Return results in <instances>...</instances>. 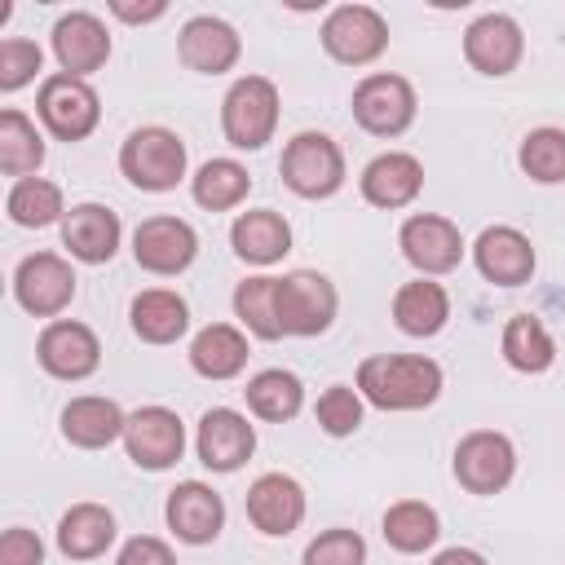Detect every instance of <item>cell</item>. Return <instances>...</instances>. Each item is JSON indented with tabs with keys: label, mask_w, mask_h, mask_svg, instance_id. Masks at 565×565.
Segmentation results:
<instances>
[{
	"label": "cell",
	"mask_w": 565,
	"mask_h": 565,
	"mask_svg": "<svg viewBox=\"0 0 565 565\" xmlns=\"http://www.w3.org/2000/svg\"><path fill=\"white\" fill-rule=\"evenodd\" d=\"M247 190H252V177H247V168L234 163V159H207V163L194 172V181H190L194 203L207 207V212L238 207V203L247 199Z\"/></svg>",
	"instance_id": "30"
},
{
	"label": "cell",
	"mask_w": 565,
	"mask_h": 565,
	"mask_svg": "<svg viewBox=\"0 0 565 565\" xmlns=\"http://www.w3.org/2000/svg\"><path fill=\"white\" fill-rule=\"evenodd\" d=\"M503 358H508V366H516V371H525V375H539V371L552 366L556 344H552L547 327H543L534 313H516V318L503 327Z\"/></svg>",
	"instance_id": "32"
},
{
	"label": "cell",
	"mask_w": 565,
	"mask_h": 565,
	"mask_svg": "<svg viewBox=\"0 0 565 565\" xmlns=\"http://www.w3.org/2000/svg\"><path fill=\"white\" fill-rule=\"evenodd\" d=\"M278 172L300 199H327L344 185V154L327 132H296L282 146Z\"/></svg>",
	"instance_id": "4"
},
{
	"label": "cell",
	"mask_w": 565,
	"mask_h": 565,
	"mask_svg": "<svg viewBox=\"0 0 565 565\" xmlns=\"http://www.w3.org/2000/svg\"><path fill=\"white\" fill-rule=\"evenodd\" d=\"M190 327V309L177 291L168 287H150L132 300V331L146 340V344H172L181 340Z\"/></svg>",
	"instance_id": "29"
},
{
	"label": "cell",
	"mask_w": 565,
	"mask_h": 565,
	"mask_svg": "<svg viewBox=\"0 0 565 565\" xmlns=\"http://www.w3.org/2000/svg\"><path fill=\"white\" fill-rule=\"evenodd\" d=\"M397 243H402V256H406L424 278L450 274V269L463 260V234H459V225L446 221V216H437V212H415V216H406Z\"/></svg>",
	"instance_id": "12"
},
{
	"label": "cell",
	"mask_w": 565,
	"mask_h": 565,
	"mask_svg": "<svg viewBox=\"0 0 565 565\" xmlns=\"http://www.w3.org/2000/svg\"><path fill=\"white\" fill-rule=\"evenodd\" d=\"M230 243L247 265H274L291 252V225L269 207L238 212V221L230 230Z\"/></svg>",
	"instance_id": "25"
},
{
	"label": "cell",
	"mask_w": 565,
	"mask_h": 565,
	"mask_svg": "<svg viewBox=\"0 0 565 565\" xmlns=\"http://www.w3.org/2000/svg\"><path fill=\"white\" fill-rule=\"evenodd\" d=\"M13 296L35 318H57L75 300V269L57 252H35L13 274Z\"/></svg>",
	"instance_id": "10"
},
{
	"label": "cell",
	"mask_w": 565,
	"mask_h": 565,
	"mask_svg": "<svg viewBox=\"0 0 565 565\" xmlns=\"http://www.w3.org/2000/svg\"><path fill=\"white\" fill-rule=\"evenodd\" d=\"M115 565H177V556H172V547H168L163 539L137 534V539H128V543L119 547Z\"/></svg>",
	"instance_id": "42"
},
{
	"label": "cell",
	"mask_w": 565,
	"mask_h": 565,
	"mask_svg": "<svg viewBox=\"0 0 565 565\" xmlns=\"http://www.w3.org/2000/svg\"><path fill=\"white\" fill-rule=\"evenodd\" d=\"M0 565H44V547L31 530L13 525L0 534Z\"/></svg>",
	"instance_id": "41"
},
{
	"label": "cell",
	"mask_w": 565,
	"mask_h": 565,
	"mask_svg": "<svg viewBox=\"0 0 565 565\" xmlns=\"http://www.w3.org/2000/svg\"><path fill=\"white\" fill-rule=\"evenodd\" d=\"M40 163H44V141H40L35 124H31L22 110L9 106V110L0 115V168L22 181V177H31Z\"/></svg>",
	"instance_id": "34"
},
{
	"label": "cell",
	"mask_w": 565,
	"mask_h": 565,
	"mask_svg": "<svg viewBox=\"0 0 565 565\" xmlns=\"http://www.w3.org/2000/svg\"><path fill=\"white\" fill-rule=\"evenodd\" d=\"M168 530L181 539V543H212L225 525V503L212 486L203 481H181L172 494H168Z\"/></svg>",
	"instance_id": "20"
},
{
	"label": "cell",
	"mask_w": 565,
	"mask_h": 565,
	"mask_svg": "<svg viewBox=\"0 0 565 565\" xmlns=\"http://www.w3.org/2000/svg\"><path fill=\"white\" fill-rule=\"evenodd\" d=\"M472 260H477L481 278H490V282H499V287H521V282H530V274H534V247H530V238H525L521 230H512V225H490V230H481L477 243H472Z\"/></svg>",
	"instance_id": "18"
},
{
	"label": "cell",
	"mask_w": 565,
	"mask_h": 565,
	"mask_svg": "<svg viewBox=\"0 0 565 565\" xmlns=\"http://www.w3.org/2000/svg\"><path fill=\"white\" fill-rule=\"evenodd\" d=\"M335 287L331 278L313 274V269H296L287 278H278V322L282 335H322L335 318Z\"/></svg>",
	"instance_id": "7"
},
{
	"label": "cell",
	"mask_w": 565,
	"mask_h": 565,
	"mask_svg": "<svg viewBox=\"0 0 565 565\" xmlns=\"http://www.w3.org/2000/svg\"><path fill=\"white\" fill-rule=\"evenodd\" d=\"M247 521L260 534H269V539L291 534L305 521V490H300V481L287 477V472L256 477L252 490H247Z\"/></svg>",
	"instance_id": "16"
},
{
	"label": "cell",
	"mask_w": 565,
	"mask_h": 565,
	"mask_svg": "<svg viewBox=\"0 0 565 565\" xmlns=\"http://www.w3.org/2000/svg\"><path fill=\"white\" fill-rule=\"evenodd\" d=\"M115 543V516L102 503H75L57 521V547L71 561H93Z\"/></svg>",
	"instance_id": "27"
},
{
	"label": "cell",
	"mask_w": 565,
	"mask_h": 565,
	"mask_svg": "<svg viewBox=\"0 0 565 565\" xmlns=\"http://www.w3.org/2000/svg\"><path fill=\"white\" fill-rule=\"evenodd\" d=\"M424 190V163L406 150H388V154H375L366 168H362V199L375 203V207H406L415 203V194Z\"/></svg>",
	"instance_id": "23"
},
{
	"label": "cell",
	"mask_w": 565,
	"mask_h": 565,
	"mask_svg": "<svg viewBox=\"0 0 565 565\" xmlns=\"http://www.w3.org/2000/svg\"><path fill=\"white\" fill-rule=\"evenodd\" d=\"M353 119L375 137H397L415 119V88L402 75L375 71L353 88Z\"/></svg>",
	"instance_id": "9"
},
{
	"label": "cell",
	"mask_w": 565,
	"mask_h": 565,
	"mask_svg": "<svg viewBox=\"0 0 565 565\" xmlns=\"http://www.w3.org/2000/svg\"><path fill=\"white\" fill-rule=\"evenodd\" d=\"M53 53H57V62H62L66 75L84 79V75H93L97 66H106V57H110V35H106L102 18L75 9V13H62V18H57V26H53Z\"/></svg>",
	"instance_id": "19"
},
{
	"label": "cell",
	"mask_w": 565,
	"mask_h": 565,
	"mask_svg": "<svg viewBox=\"0 0 565 565\" xmlns=\"http://www.w3.org/2000/svg\"><path fill=\"white\" fill-rule=\"evenodd\" d=\"M194 252H199V234L181 216H146L132 234V260L159 278L190 269Z\"/></svg>",
	"instance_id": "13"
},
{
	"label": "cell",
	"mask_w": 565,
	"mask_h": 565,
	"mask_svg": "<svg viewBox=\"0 0 565 565\" xmlns=\"http://www.w3.org/2000/svg\"><path fill=\"white\" fill-rule=\"evenodd\" d=\"M35 110H40L44 128H49L57 141H84V137L97 128V119H102V102H97L93 84L66 75V71H57V75H49V79L40 84Z\"/></svg>",
	"instance_id": "5"
},
{
	"label": "cell",
	"mask_w": 565,
	"mask_h": 565,
	"mask_svg": "<svg viewBox=\"0 0 565 565\" xmlns=\"http://www.w3.org/2000/svg\"><path fill=\"white\" fill-rule=\"evenodd\" d=\"M300 565H366V543H362V534L335 525V530H322L305 547V561Z\"/></svg>",
	"instance_id": "39"
},
{
	"label": "cell",
	"mask_w": 565,
	"mask_h": 565,
	"mask_svg": "<svg viewBox=\"0 0 565 565\" xmlns=\"http://www.w3.org/2000/svg\"><path fill=\"white\" fill-rule=\"evenodd\" d=\"M521 168L525 177H534L539 185H556L565 181V132L561 128H534L521 141Z\"/></svg>",
	"instance_id": "37"
},
{
	"label": "cell",
	"mask_w": 565,
	"mask_h": 565,
	"mask_svg": "<svg viewBox=\"0 0 565 565\" xmlns=\"http://www.w3.org/2000/svg\"><path fill=\"white\" fill-rule=\"evenodd\" d=\"M525 53L521 26L508 13H481L468 31H463V57L472 71L481 75H508Z\"/></svg>",
	"instance_id": "17"
},
{
	"label": "cell",
	"mask_w": 565,
	"mask_h": 565,
	"mask_svg": "<svg viewBox=\"0 0 565 565\" xmlns=\"http://www.w3.org/2000/svg\"><path fill=\"white\" fill-rule=\"evenodd\" d=\"M40 62H44L40 44H31V40H18V35L0 40V88H4V93L22 88L26 79H35Z\"/></svg>",
	"instance_id": "40"
},
{
	"label": "cell",
	"mask_w": 565,
	"mask_h": 565,
	"mask_svg": "<svg viewBox=\"0 0 565 565\" xmlns=\"http://www.w3.org/2000/svg\"><path fill=\"white\" fill-rule=\"evenodd\" d=\"M234 313L243 318V327L260 340H278L282 322H278V278L260 274V278H243L234 287Z\"/></svg>",
	"instance_id": "35"
},
{
	"label": "cell",
	"mask_w": 565,
	"mask_h": 565,
	"mask_svg": "<svg viewBox=\"0 0 565 565\" xmlns=\"http://www.w3.org/2000/svg\"><path fill=\"white\" fill-rule=\"evenodd\" d=\"M194 450L203 459V468L212 472H234L252 459L256 450V428L247 424V415L230 411V406H216L199 419V433H194Z\"/></svg>",
	"instance_id": "15"
},
{
	"label": "cell",
	"mask_w": 565,
	"mask_h": 565,
	"mask_svg": "<svg viewBox=\"0 0 565 565\" xmlns=\"http://www.w3.org/2000/svg\"><path fill=\"white\" fill-rule=\"evenodd\" d=\"M119 168L137 190H172L185 177V141L172 128H137L119 146Z\"/></svg>",
	"instance_id": "3"
},
{
	"label": "cell",
	"mask_w": 565,
	"mask_h": 565,
	"mask_svg": "<svg viewBox=\"0 0 565 565\" xmlns=\"http://www.w3.org/2000/svg\"><path fill=\"white\" fill-rule=\"evenodd\" d=\"M247 406H252V415H260V419H269V424H282V419H291L296 411H300V402H305V388H300V380L291 375V371H260V375H252L247 380Z\"/></svg>",
	"instance_id": "33"
},
{
	"label": "cell",
	"mask_w": 565,
	"mask_h": 565,
	"mask_svg": "<svg viewBox=\"0 0 565 565\" xmlns=\"http://www.w3.org/2000/svg\"><path fill=\"white\" fill-rule=\"evenodd\" d=\"M437 534H441V521L424 499H402L384 512V539H388V547H397L406 556L428 552L437 543Z\"/></svg>",
	"instance_id": "31"
},
{
	"label": "cell",
	"mask_w": 565,
	"mask_h": 565,
	"mask_svg": "<svg viewBox=\"0 0 565 565\" xmlns=\"http://www.w3.org/2000/svg\"><path fill=\"white\" fill-rule=\"evenodd\" d=\"M124 450L137 468H150V472L172 468L185 450V428H181L177 411H168V406L132 411L128 424H124Z\"/></svg>",
	"instance_id": "11"
},
{
	"label": "cell",
	"mask_w": 565,
	"mask_h": 565,
	"mask_svg": "<svg viewBox=\"0 0 565 565\" xmlns=\"http://www.w3.org/2000/svg\"><path fill=\"white\" fill-rule=\"evenodd\" d=\"M313 415H318L322 433H331V437H349V433L362 428V393L349 388V384H331V388L318 397Z\"/></svg>",
	"instance_id": "38"
},
{
	"label": "cell",
	"mask_w": 565,
	"mask_h": 565,
	"mask_svg": "<svg viewBox=\"0 0 565 565\" xmlns=\"http://www.w3.org/2000/svg\"><path fill=\"white\" fill-rule=\"evenodd\" d=\"M35 358H40V366H44L49 375H57V380H84V375L97 371L102 344H97V335H93L84 322L57 318V322H49V327L40 331Z\"/></svg>",
	"instance_id": "14"
},
{
	"label": "cell",
	"mask_w": 565,
	"mask_h": 565,
	"mask_svg": "<svg viewBox=\"0 0 565 565\" xmlns=\"http://www.w3.org/2000/svg\"><path fill=\"white\" fill-rule=\"evenodd\" d=\"M110 13H115V18H124V22H154V18H163V13H168V4H163V0H150V4L110 0Z\"/></svg>",
	"instance_id": "43"
},
{
	"label": "cell",
	"mask_w": 565,
	"mask_h": 565,
	"mask_svg": "<svg viewBox=\"0 0 565 565\" xmlns=\"http://www.w3.org/2000/svg\"><path fill=\"white\" fill-rule=\"evenodd\" d=\"M358 393L380 411H419L441 393V366L424 353H375L358 366Z\"/></svg>",
	"instance_id": "1"
},
{
	"label": "cell",
	"mask_w": 565,
	"mask_h": 565,
	"mask_svg": "<svg viewBox=\"0 0 565 565\" xmlns=\"http://www.w3.org/2000/svg\"><path fill=\"white\" fill-rule=\"evenodd\" d=\"M322 49L344 66H366L388 49V22L371 4H340L322 22Z\"/></svg>",
	"instance_id": "6"
},
{
	"label": "cell",
	"mask_w": 565,
	"mask_h": 565,
	"mask_svg": "<svg viewBox=\"0 0 565 565\" xmlns=\"http://www.w3.org/2000/svg\"><path fill=\"white\" fill-rule=\"evenodd\" d=\"M450 318V296L441 282L433 278H415V282H402L397 296H393V322L406 331V335H437Z\"/></svg>",
	"instance_id": "26"
},
{
	"label": "cell",
	"mask_w": 565,
	"mask_h": 565,
	"mask_svg": "<svg viewBox=\"0 0 565 565\" xmlns=\"http://www.w3.org/2000/svg\"><path fill=\"white\" fill-rule=\"evenodd\" d=\"M190 366L203 380H234L247 366V335L230 322H212L190 344Z\"/></svg>",
	"instance_id": "28"
},
{
	"label": "cell",
	"mask_w": 565,
	"mask_h": 565,
	"mask_svg": "<svg viewBox=\"0 0 565 565\" xmlns=\"http://www.w3.org/2000/svg\"><path fill=\"white\" fill-rule=\"evenodd\" d=\"M516 472V450L503 433L481 428L455 446V481L468 494H499Z\"/></svg>",
	"instance_id": "8"
},
{
	"label": "cell",
	"mask_w": 565,
	"mask_h": 565,
	"mask_svg": "<svg viewBox=\"0 0 565 565\" xmlns=\"http://www.w3.org/2000/svg\"><path fill=\"white\" fill-rule=\"evenodd\" d=\"M177 53H181V62H185L190 71H199V75H221V71H230V66L238 62L243 44H238V31H234L230 22L203 13V18H190V22L181 26Z\"/></svg>",
	"instance_id": "21"
},
{
	"label": "cell",
	"mask_w": 565,
	"mask_h": 565,
	"mask_svg": "<svg viewBox=\"0 0 565 565\" xmlns=\"http://www.w3.org/2000/svg\"><path fill=\"white\" fill-rule=\"evenodd\" d=\"M221 128L234 150H260L278 128V88L265 75H243L221 102Z\"/></svg>",
	"instance_id": "2"
},
{
	"label": "cell",
	"mask_w": 565,
	"mask_h": 565,
	"mask_svg": "<svg viewBox=\"0 0 565 565\" xmlns=\"http://www.w3.org/2000/svg\"><path fill=\"white\" fill-rule=\"evenodd\" d=\"M119 234H124L119 216H115L110 207H102V203H75V207L62 216V247H66L75 260H84V265L110 260L115 247H119Z\"/></svg>",
	"instance_id": "22"
},
{
	"label": "cell",
	"mask_w": 565,
	"mask_h": 565,
	"mask_svg": "<svg viewBox=\"0 0 565 565\" xmlns=\"http://www.w3.org/2000/svg\"><path fill=\"white\" fill-rule=\"evenodd\" d=\"M433 565H490V561L477 547H446V552L433 556Z\"/></svg>",
	"instance_id": "44"
},
{
	"label": "cell",
	"mask_w": 565,
	"mask_h": 565,
	"mask_svg": "<svg viewBox=\"0 0 565 565\" xmlns=\"http://www.w3.org/2000/svg\"><path fill=\"white\" fill-rule=\"evenodd\" d=\"M124 424H128V415L110 397H93L88 393V397H71L62 406V437L71 446H79V450L110 446L115 437H124Z\"/></svg>",
	"instance_id": "24"
},
{
	"label": "cell",
	"mask_w": 565,
	"mask_h": 565,
	"mask_svg": "<svg viewBox=\"0 0 565 565\" xmlns=\"http://www.w3.org/2000/svg\"><path fill=\"white\" fill-rule=\"evenodd\" d=\"M4 207H9L13 225H26V230L53 225V221L66 212V207H62V190H57L53 181H44V177H22V181H13Z\"/></svg>",
	"instance_id": "36"
}]
</instances>
